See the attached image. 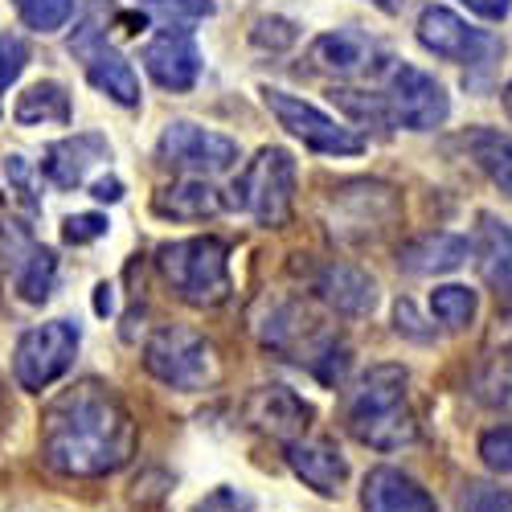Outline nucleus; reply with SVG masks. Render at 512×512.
<instances>
[{
	"instance_id": "obj_11",
	"label": "nucleus",
	"mask_w": 512,
	"mask_h": 512,
	"mask_svg": "<svg viewBox=\"0 0 512 512\" xmlns=\"http://www.w3.org/2000/svg\"><path fill=\"white\" fill-rule=\"evenodd\" d=\"M418 41H422V50H431L435 58L463 62V66H480L500 54L496 37H488L484 29H472L447 5H426L418 13Z\"/></svg>"
},
{
	"instance_id": "obj_3",
	"label": "nucleus",
	"mask_w": 512,
	"mask_h": 512,
	"mask_svg": "<svg viewBox=\"0 0 512 512\" xmlns=\"http://www.w3.org/2000/svg\"><path fill=\"white\" fill-rule=\"evenodd\" d=\"M160 275L168 279L185 304L193 308H222L234 291L230 279V250L222 238H181V242H164L156 250Z\"/></svg>"
},
{
	"instance_id": "obj_31",
	"label": "nucleus",
	"mask_w": 512,
	"mask_h": 512,
	"mask_svg": "<svg viewBox=\"0 0 512 512\" xmlns=\"http://www.w3.org/2000/svg\"><path fill=\"white\" fill-rule=\"evenodd\" d=\"M459 512H512V496L492 484H467L459 496Z\"/></svg>"
},
{
	"instance_id": "obj_21",
	"label": "nucleus",
	"mask_w": 512,
	"mask_h": 512,
	"mask_svg": "<svg viewBox=\"0 0 512 512\" xmlns=\"http://www.w3.org/2000/svg\"><path fill=\"white\" fill-rule=\"evenodd\" d=\"M316 295L345 316H369L377 308V283L349 263H328L316 275Z\"/></svg>"
},
{
	"instance_id": "obj_14",
	"label": "nucleus",
	"mask_w": 512,
	"mask_h": 512,
	"mask_svg": "<svg viewBox=\"0 0 512 512\" xmlns=\"http://www.w3.org/2000/svg\"><path fill=\"white\" fill-rule=\"evenodd\" d=\"M103 160H111V144L99 132H78L70 140H58L46 148V160H41V173H46L50 185L58 189H78L87 185L91 168H99Z\"/></svg>"
},
{
	"instance_id": "obj_28",
	"label": "nucleus",
	"mask_w": 512,
	"mask_h": 512,
	"mask_svg": "<svg viewBox=\"0 0 512 512\" xmlns=\"http://www.w3.org/2000/svg\"><path fill=\"white\" fill-rule=\"evenodd\" d=\"M74 5H78V0H17V13L37 33H58L70 21Z\"/></svg>"
},
{
	"instance_id": "obj_20",
	"label": "nucleus",
	"mask_w": 512,
	"mask_h": 512,
	"mask_svg": "<svg viewBox=\"0 0 512 512\" xmlns=\"http://www.w3.org/2000/svg\"><path fill=\"white\" fill-rule=\"evenodd\" d=\"M226 209V197L218 185H209L205 177H189L177 185H164L152 197V213L168 222H205V218H218Z\"/></svg>"
},
{
	"instance_id": "obj_29",
	"label": "nucleus",
	"mask_w": 512,
	"mask_h": 512,
	"mask_svg": "<svg viewBox=\"0 0 512 512\" xmlns=\"http://www.w3.org/2000/svg\"><path fill=\"white\" fill-rule=\"evenodd\" d=\"M295 37H300V29H295L287 17H259L250 29V41L259 50H287V46H295Z\"/></svg>"
},
{
	"instance_id": "obj_12",
	"label": "nucleus",
	"mask_w": 512,
	"mask_h": 512,
	"mask_svg": "<svg viewBox=\"0 0 512 512\" xmlns=\"http://www.w3.org/2000/svg\"><path fill=\"white\" fill-rule=\"evenodd\" d=\"M140 62H144V70L152 74L156 87L173 91V95L193 91L197 78H201V50H197V37H193L189 29L164 25L156 37L144 41Z\"/></svg>"
},
{
	"instance_id": "obj_42",
	"label": "nucleus",
	"mask_w": 512,
	"mask_h": 512,
	"mask_svg": "<svg viewBox=\"0 0 512 512\" xmlns=\"http://www.w3.org/2000/svg\"><path fill=\"white\" fill-rule=\"evenodd\" d=\"M504 107H508V115H512V82L504 87Z\"/></svg>"
},
{
	"instance_id": "obj_8",
	"label": "nucleus",
	"mask_w": 512,
	"mask_h": 512,
	"mask_svg": "<svg viewBox=\"0 0 512 512\" xmlns=\"http://www.w3.org/2000/svg\"><path fill=\"white\" fill-rule=\"evenodd\" d=\"M78 324L70 320H50V324H37L17 340V353H13V373L21 381V390L41 394L50 390L54 381L70 369L74 353H78Z\"/></svg>"
},
{
	"instance_id": "obj_15",
	"label": "nucleus",
	"mask_w": 512,
	"mask_h": 512,
	"mask_svg": "<svg viewBox=\"0 0 512 512\" xmlns=\"http://www.w3.org/2000/svg\"><path fill=\"white\" fill-rule=\"evenodd\" d=\"M246 418L259 426V431H267V435H275L283 443H295V439H304V431H308L312 406L287 386H263V390L250 394Z\"/></svg>"
},
{
	"instance_id": "obj_16",
	"label": "nucleus",
	"mask_w": 512,
	"mask_h": 512,
	"mask_svg": "<svg viewBox=\"0 0 512 512\" xmlns=\"http://www.w3.org/2000/svg\"><path fill=\"white\" fill-rule=\"evenodd\" d=\"M472 250H476L480 275L492 287L500 312L512 316V226L492 218V213H480V234H476Z\"/></svg>"
},
{
	"instance_id": "obj_27",
	"label": "nucleus",
	"mask_w": 512,
	"mask_h": 512,
	"mask_svg": "<svg viewBox=\"0 0 512 512\" xmlns=\"http://www.w3.org/2000/svg\"><path fill=\"white\" fill-rule=\"evenodd\" d=\"M332 103H340L353 119L373 123V127H394L390 103L386 95H369V91H353V87H332Z\"/></svg>"
},
{
	"instance_id": "obj_37",
	"label": "nucleus",
	"mask_w": 512,
	"mask_h": 512,
	"mask_svg": "<svg viewBox=\"0 0 512 512\" xmlns=\"http://www.w3.org/2000/svg\"><path fill=\"white\" fill-rule=\"evenodd\" d=\"M394 320H398V332H406V336H414V340H431V336H435L431 328H422V316L414 312V304H410V300H398Z\"/></svg>"
},
{
	"instance_id": "obj_7",
	"label": "nucleus",
	"mask_w": 512,
	"mask_h": 512,
	"mask_svg": "<svg viewBox=\"0 0 512 512\" xmlns=\"http://www.w3.org/2000/svg\"><path fill=\"white\" fill-rule=\"evenodd\" d=\"M259 95H263L267 111L279 119V127H287L295 140H304V148L324 152V156H357V152H365V136L361 132L340 127L332 115H324L308 99L291 95V91H279V87H263Z\"/></svg>"
},
{
	"instance_id": "obj_5",
	"label": "nucleus",
	"mask_w": 512,
	"mask_h": 512,
	"mask_svg": "<svg viewBox=\"0 0 512 512\" xmlns=\"http://www.w3.org/2000/svg\"><path fill=\"white\" fill-rule=\"evenodd\" d=\"M234 201L250 213L259 226L283 230L295 209V156L287 148H259L246 160L242 177L234 185Z\"/></svg>"
},
{
	"instance_id": "obj_22",
	"label": "nucleus",
	"mask_w": 512,
	"mask_h": 512,
	"mask_svg": "<svg viewBox=\"0 0 512 512\" xmlns=\"http://www.w3.org/2000/svg\"><path fill=\"white\" fill-rule=\"evenodd\" d=\"M365 512H435V500L398 467H377L365 480Z\"/></svg>"
},
{
	"instance_id": "obj_10",
	"label": "nucleus",
	"mask_w": 512,
	"mask_h": 512,
	"mask_svg": "<svg viewBox=\"0 0 512 512\" xmlns=\"http://www.w3.org/2000/svg\"><path fill=\"white\" fill-rule=\"evenodd\" d=\"M156 152H160V160L168 168H185V173H197V177L226 173V168L238 164V144L230 136H222V132H209V127H201L193 119H173L168 123Z\"/></svg>"
},
{
	"instance_id": "obj_6",
	"label": "nucleus",
	"mask_w": 512,
	"mask_h": 512,
	"mask_svg": "<svg viewBox=\"0 0 512 512\" xmlns=\"http://www.w3.org/2000/svg\"><path fill=\"white\" fill-rule=\"evenodd\" d=\"M402 218V197L386 181H349L324 201V226L340 242H373Z\"/></svg>"
},
{
	"instance_id": "obj_38",
	"label": "nucleus",
	"mask_w": 512,
	"mask_h": 512,
	"mask_svg": "<svg viewBox=\"0 0 512 512\" xmlns=\"http://www.w3.org/2000/svg\"><path fill=\"white\" fill-rule=\"evenodd\" d=\"M463 5L472 9L476 17H484V21H504L512 13V0H463Z\"/></svg>"
},
{
	"instance_id": "obj_26",
	"label": "nucleus",
	"mask_w": 512,
	"mask_h": 512,
	"mask_svg": "<svg viewBox=\"0 0 512 512\" xmlns=\"http://www.w3.org/2000/svg\"><path fill=\"white\" fill-rule=\"evenodd\" d=\"M431 312H435L447 328H467V324L476 320V291H472V287H459V283L435 287Z\"/></svg>"
},
{
	"instance_id": "obj_17",
	"label": "nucleus",
	"mask_w": 512,
	"mask_h": 512,
	"mask_svg": "<svg viewBox=\"0 0 512 512\" xmlns=\"http://www.w3.org/2000/svg\"><path fill=\"white\" fill-rule=\"evenodd\" d=\"M312 66L332 74V78H357L365 70H377V41H369L365 33H353V29H336V33H320L312 41Z\"/></svg>"
},
{
	"instance_id": "obj_2",
	"label": "nucleus",
	"mask_w": 512,
	"mask_h": 512,
	"mask_svg": "<svg viewBox=\"0 0 512 512\" xmlns=\"http://www.w3.org/2000/svg\"><path fill=\"white\" fill-rule=\"evenodd\" d=\"M406 369L402 365H373L349 398V431L377 447L398 451L418 439V422L406 406Z\"/></svg>"
},
{
	"instance_id": "obj_25",
	"label": "nucleus",
	"mask_w": 512,
	"mask_h": 512,
	"mask_svg": "<svg viewBox=\"0 0 512 512\" xmlns=\"http://www.w3.org/2000/svg\"><path fill=\"white\" fill-rule=\"evenodd\" d=\"M13 279H17L21 300L46 304L54 283H58V259H54V250L50 246H29L25 259H17V275Z\"/></svg>"
},
{
	"instance_id": "obj_41",
	"label": "nucleus",
	"mask_w": 512,
	"mask_h": 512,
	"mask_svg": "<svg viewBox=\"0 0 512 512\" xmlns=\"http://www.w3.org/2000/svg\"><path fill=\"white\" fill-rule=\"evenodd\" d=\"M373 5H377L381 13H398V9H402V0H373Z\"/></svg>"
},
{
	"instance_id": "obj_35",
	"label": "nucleus",
	"mask_w": 512,
	"mask_h": 512,
	"mask_svg": "<svg viewBox=\"0 0 512 512\" xmlns=\"http://www.w3.org/2000/svg\"><path fill=\"white\" fill-rule=\"evenodd\" d=\"M5 177H9V185L17 189V197L29 205V209H37V173H33V164L25 160V156H9L5 160Z\"/></svg>"
},
{
	"instance_id": "obj_23",
	"label": "nucleus",
	"mask_w": 512,
	"mask_h": 512,
	"mask_svg": "<svg viewBox=\"0 0 512 512\" xmlns=\"http://www.w3.org/2000/svg\"><path fill=\"white\" fill-rule=\"evenodd\" d=\"M463 148L467 156L476 160L480 173L512 197V136L508 132H496V127H476V132L463 136Z\"/></svg>"
},
{
	"instance_id": "obj_40",
	"label": "nucleus",
	"mask_w": 512,
	"mask_h": 512,
	"mask_svg": "<svg viewBox=\"0 0 512 512\" xmlns=\"http://www.w3.org/2000/svg\"><path fill=\"white\" fill-rule=\"evenodd\" d=\"M95 291H99V295H95V312H99V316H107V312L115 308V295H111L115 287H111V283H99Z\"/></svg>"
},
{
	"instance_id": "obj_32",
	"label": "nucleus",
	"mask_w": 512,
	"mask_h": 512,
	"mask_svg": "<svg viewBox=\"0 0 512 512\" xmlns=\"http://www.w3.org/2000/svg\"><path fill=\"white\" fill-rule=\"evenodd\" d=\"M107 226L111 222L103 218V213H74V218L62 222V238L70 246H87V242H99L107 234Z\"/></svg>"
},
{
	"instance_id": "obj_4",
	"label": "nucleus",
	"mask_w": 512,
	"mask_h": 512,
	"mask_svg": "<svg viewBox=\"0 0 512 512\" xmlns=\"http://www.w3.org/2000/svg\"><path fill=\"white\" fill-rule=\"evenodd\" d=\"M144 365L156 381H164L168 390H205L218 381L222 373V361H218V349L209 340L185 324H164L148 336L144 345Z\"/></svg>"
},
{
	"instance_id": "obj_24",
	"label": "nucleus",
	"mask_w": 512,
	"mask_h": 512,
	"mask_svg": "<svg viewBox=\"0 0 512 512\" xmlns=\"http://www.w3.org/2000/svg\"><path fill=\"white\" fill-rule=\"evenodd\" d=\"M70 115H74V107H70V91L62 87V82H54V78L33 82V87L17 99V107H13V119H17L21 127H46V123L66 127Z\"/></svg>"
},
{
	"instance_id": "obj_19",
	"label": "nucleus",
	"mask_w": 512,
	"mask_h": 512,
	"mask_svg": "<svg viewBox=\"0 0 512 512\" xmlns=\"http://www.w3.org/2000/svg\"><path fill=\"white\" fill-rule=\"evenodd\" d=\"M472 254V242L463 234H447V230H435V234H418L410 238L402 250H398V267L406 275H447V271H459Z\"/></svg>"
},
{
	"instance_id": "obj_30",
	"label": "nucleus",
	"mask_w": 512,
	"mask_h": 512,
	"mask_svg": "<svg viewBox=\"0 0 512 512\" xmlns=\"http://www.w3.org/2000/svg\"><path fill=\"white\" fill-rule=\"evenodd\" d=\"M144 5L168 25H189V21L213 17V0H144Z\"/></svg>"
},
{
	"instance_id": "obj_39",
	"label": "nucleus",
	"mask_w": 512,
	"mask_h": 512,
	"mask_svg": "<svg viewBox=\"0 0 512 512\" xmlns=\"http://www.w3.org/2000/svg\"><path fill=\"white\" fill-rule=\"evenodd\" d=\"M91 197H99V201H119V197H123V181H119V177H99V181L91 185Z\"/></svg>"
},
{
	"instance_id": "obj_9",
	"label": "nucleus",
	"mask_w": 512,
	"mask_h": 512,
	"mask_svg": "<svg viewBox=\"0 0 512 512\" xmlns=\"http://www.w3.org/2000/svg\"><path fill=\"white\" fill-rule=\"evenodd\" d=\"M386 103L394 115V127H410V132H435L451 115V99L435 74H426L410 62H394L386 70Z\"/></svg>"
},
{
	"instance_id": "obj_34",
	"label": "nucleus",
	"mask_w": 512,
	"mask_h": 512,
	"mask_svg": "<svg viewBox=\"0 0 512 512\" xmlns=\"http://www.w3.org/2000/svg\"><path fill=\"white\" fill-rule=\"evenodd\" d=\"M480 455H484L488 467L512 476V426H496V431H488L480 439Z\"/></svg>"
},
{
	"instance_id": "obj_36",
	"label": "nucleus",
	"mask_w": 512,
	"mask_h": 512,
	"mask_svg": "<svg viewBox=\"0 0 512 512\" xmlns=\"http://www.w3.org/2000/svg\"><path fill=\"white\" fill-rule=\"evenodd\" d=\"M250 496H242L238 488H218V492H209L193 512H250Z\"/></svg>"
},
{
	"instance_id": "obj_18",
	"label": "nucleus",
	"mask_w": 512,
	"mask_h": 512,
	"mask_svg": "<svg viewBox=\"0 0 512 512\" xmlns=\"http://www.w3.org/2000/svg\"><path fill=\"white\" fill-rule=\"evenodd\" d=\"M287 463L295 467V476H300L308 488H316L320 496H336L340 484L349 480L345 455H340V447L328 443V439H295V443H287Z\"/></svg>"
},
{
	"instance_id": "obj_13",
	"label": "nucleus",
	"mask_w": 512,
	"mask_h": 512,
	"mask_svg": "<svg viewBox=\"0 0 512 512\" xmlns=\"http://www.w3.org/2000/svg\"><path fill=\"white\" fill-rule=\"evenodd\" d=\"M70 50L82 54L87 78L99 95H107L119 107H140V78H136L132 62H127L119 50H111L95 25H82V33H74V41H70Z\"/></svg>"
},
{
	"instance_id": "obj_1",
	"label": "nucleus",
	"mask_w": 512,
	"mask_h": 512,
	"mask_svg": "<svg viewBox=\"0 0 512 512\" xmlns=\"http://www.w3.org/2000/svg\"><path fill=\"white\" fill-rule=\"evenodd\" d=\"M136 426L103 381H78L41 414V455L62 476H111L132 459Z\"/></svg>"
},
{
	"instance_id": "obj_33",
	"label": "nucleus",
	"mask_w": 512,
	"mask_h": 512,
	"mask_svg": "<svg viewBox=\"0 0 512 512\" xmlns=\"http://www.w3.org/2000/svg\"><path fill=\"white\" fill-rule=\"evenodd\" d=\"M25 62H29V46H25V41L13 37V33L0 37V91L13 87V82L21 78Z\"/></svg>"
}]
</instances>
